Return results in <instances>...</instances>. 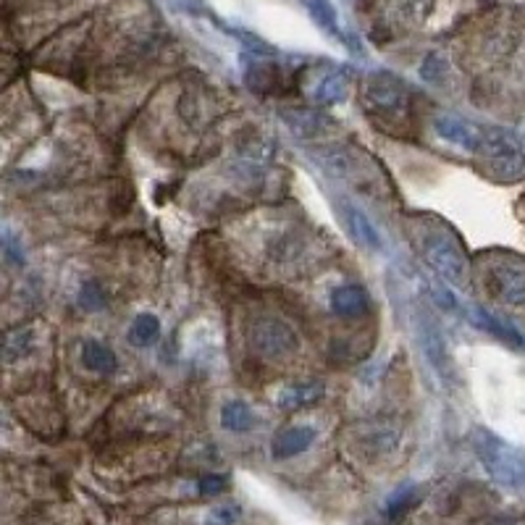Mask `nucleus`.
<instances>
[{
    "label": "nucleus",
    "mask_w": 525,
    "mask_h": 525,
    "mask_svg": "<svg viewBox=\"0 0 525 525\" xmlns=\"http://www.w3.org/2000/svg\"><path fill=\"white\" fill-rule=\"evenodd\" d=\"M318 439V431L313 426H287L282 429L274 441H271V455L276 460H289V457H297L302 452H308Z\"/></svg>",
    "instance_id": "10"
},
{
    "label": "nucleus",
    "mask_w": 525,
    "mask_h": 525,
    "mask_svg": "<svg viewBox=\"0 0 525 525\" xmlns=\"http://www.w3.org/2000/svg\"><path fill=\"white\" fill-rule=\"evenodd\" d=\"M324 394H326V383L318 381V379L291 381L279 391L276 405H279V410H284V413H297V410H305V407H313L316 402H321Z\"/></svg>",
    "instance_id": "9"
},
{
    "label": "nucleus",
    "mask_w": 525,
    "mask_h": 525,
    "mask_svg": "<svg viewBox=\"0 0 525 525\" xmlns=\"http://www.w3.org/2000/svg\"><path fill=\"white\" fill-rule=\"evenodd\" d=\"M239 518H242V510L237 504H216L208 518H205V525H237Z\"/></svg>",
    "instance_id": "24"
},
{
    "label": "nucleus",
    "mask_w": 525,
    "mask_h": 525,
    "mask_svg": "<svg viewBox=\"0 0 525 525\" xmlns=\"http://www.w3.org/2000/svg\"><path fill=\"white\" fill-rule=\"evenodd\" d=\"M476 155L502 182H518L525 176V140L504 127H480Z\"/></svg>",
    "instance_id": "1"
},
{
    "label": "nucleus",
    "mask_w": 525,
    "mask_h": 525,
    "mask_svg": "<svg viewBox=\"0 0 525 525\" xmlns=\"http://www.w3.org/2000/svg\"><path fill=\"white\" fill-rule=\"evenodd\" d=\"M332 310L339 318H347V321L363 318L371 310V297L360 284H341L332 294Z\"/></svg>",
    "instance_id": "12"
},
{
    "label": "nucleus",
    "mask_w": 525,
    "mask_h": 525,
    "mask_svg": "<svg viewBox=\"0 0 525 525\" xmlns=\"http://www.w3.org/2000/svg\"><path fill=\"white\" fill-rule=\"evenodd\" d=\"M0 247H3V252L8 255V260H13V263H21L24 260V252H21V244L16 242V239H0Z\"/></svg>",
    "instance_id": "27"
},
{
    "label": "nucleus",
    "mask_w": 525,
    "mask_h": 525,
    "mask_svg": "<svg viewBox=\"0 0 525 525\" xmlns=\"http://www.w3.org/2000/svg\"><path fill=\"white\" fill-rule=\"evenodd\" d=\"M421 255L447 284L452 287L468 284L471 266H468L465 250L460 247L457 237L449 234L447 229H429L421 237Z\"/></svg>",
    "instance_id": "3"
},
{
    "label": "nucleus",
    "mask_w": 525,
    "mask_h": 525,
    "mask_svg": "<svg viewBox=\"0 0 525 525\" xmlns=\"http://www.w3.org/2000/svg\"><path fill=\"white\" fill-rule=\"evenodd\" d=\"M32 349H35V334H32L29 329H21V332L11 334L5 341H3V347H0V357H3L5 363H19V360L29 357V355H32Z\"/></svg>",
    "instance_id": "19"
},
{
    "label": "nucleus",
    "mask_w": 525,
    "mask_h": 525,
    "mask_svg": "<svg viewBox=\"0 0 525 525\" xmlns=\"http://www.w3.org/2000/svg\"><path fill=\"white\" fill-rule=\"evenodd\" d=\"M158 334H160V321L152 313H140L132 321L127 339H129L132 347H150L158 339Z\"/></svg>",
    "instance_id": "21"
},
{
    "label": "nucleus",
    "mask_w": 525,
    "mask_h": 525,
    "mask_svg": "<svg viewBox=\"0 0 525 525\" xmlns=\"http://www.w3.org/2000/svg\"><path fill=\"white\" fill-rule=\"evenodd\" d=\"M363 100H365V108L371 113L389 119V121H402L410 113L407 85L397 74H389V71H379L368 79Z\"/></svg>",
    "instance_id": "4"
},
{
    "label": "nucleus",
    "mask_w": 525,
    "mask_h": 525,
    "mask_svg": "<svg viewBox=\"0 0 525 525\" xmlns=\"http://www.w3.org/2000/svg\"><path fill=\"white\" fill-rule=\"evenodd\" d=\"M444 74H447V61L439 53H431L429 58L423 61V66H421V77L429 79V82H441Z\"/></svg>",
    "instance_id": "25"
},
{
    "label": "nucleus",
    "mask_w": 525,
    "mask_h": 525,
    "mask_svg": "<svg viewBox=\"0 0 525 525\" xmlns=\"http://www.w3.org/2000/svg\"><path fill=\"white\" fill-rule=\"evenodd\" d=\"M82 365L90 371V373H97V376H111V373H116V368H119V360H116V355L103 344V341H97V339H87L85 344H82Z\"/></svg>",
    "instance_id": "14"
},
{
    "label": "nucleus",
    "mask_w": 525,
    "mask_h": 525,
    "mask_svg": "<svg viewBox=\"0 0 525 525\" xmlns=\"http://www.w3.org/2000/svg\"><path fill=\"white\" fill-rule=\"evenodd\" d=\"M308 13L313 16V21L329 32L332 37H341V27H339V16H336V8L332 5V0H302Z\"/></svg>",
    "instance_id": "18"
},
{
    "label": "nucleus",
    "mask_w": 525,
    "mask_h": 525,
    "mask_svg": "<svg viewBox=\"0 0 525 525\" xmlns=\"http://www.w3.org/2000/svg\"><path fill=\"white\" fill-rule=\"evenodd\" d=\"M341 213H344V226H347L349 237L355 239L360 247L371 250V252H383L381 232L376 229V224L371 221V216H368L363 208L347 202V205L341 208Z\"/></svg>",
    "instance_id": "8"
},
{
    "label": "nucleus",
    "mask_w": 525,
    "mask_h": 525,
    "mask_svg": "<svg viewBox=\"0 0 525 525\" xmlns=\"http://www.w3.org/2000/svg\"><path fill=\"white\" fill-rule=\"evenodd\" d=\"M244 79H247V87L252 90V93H258V95H271V93H276V87H279V69L274 66V63H252L250 69H247V74H244Z\"/></svg>",
    "instance_id": "17"
},
{
    "label": "nucleus",
    "mask_w": 525,
    "mask_h": 525,
    "mask_svg": "<svg viewBox=\"0 0 525 525\" xmlns=\"http://www.w3.org/2000/svg\"><path fill=\"white\" fill-rule=\"evenodd\" d=\"M252 347L266 360H284L299 349V336L284 318L263 316L252 324Z\"/></svg>",
    "instance_id": "5"
},
{
    "label": "nucleus",
    "mask_w": 525,
    "mask_h": 525,
    "mask_svg": "<svg viewBox=\"0 0 525 525\" xmlns=\"http://www.w3.org/2000/svg\"><path fill=\"white\" fill-rule=\"evenodd\" d=\"M436 132L447 140V143L457 144L468 152H476L478 140H480V127L463 119V116H439L436 119Z\"/></svg>",
    "instance_id": "11"
},
{
    "label": "nucleus",
    "mask_w": 525,
    "mask_h": 525,
    "mask_svg": "<svg viewBox=\"0 0 525 525\" xmlns=\"http://www.w3.org/2000/svg\"><path fill=\"white\" fill-rule=\"evenodd\" d=\"M488 287L510 308L525 305V263L521 260H499L488 266Z\"/></svg>",
    "instance_id": "7"
},
{
    "label": "nucleus",
    "mask_w": 525,
    "mask_h": 525,
    "mask_svg": "<svg viewBox=\"0 0 525 525\" xmlns=\"http://www.w3.org/2000/svg\"><path fill=\"white\" fill-rule=\"evenodd\" d=\"M413 504H415V486H402V488H397V491L389 496L386 518H389V521H399Z\"/></svg>",
    "instance_id": "22"
},
{
    "label": "nucleus",
    "mask_w": 525,
    "mask_h": 525,
    "mask_svg": "<svg viewBox=\"0 0 525 525\" xmlns=\"http://www.w3.org/2000/svg\"><path fill=\"white\" fill-rule=\"evenodd\" d=\"M347 87H349V77L344 71L326 74L321 79V85L316 87V100L324 103V105H336L347 97Z\"/></svg>",
    "instance_id": "20"
},
{
    "label": "nucleus",
    "mask_w": 525,
    "mask_h": 525,
    "mask_svg": "<svg viewBox=\"0 0 525 525\" xmlns=\"http://www.w3.org/2000/svg\"><path fill=\"white\" fill-rule=\"evenodd\" d=\"M471 321L476 324L480 332L496 336L499 341H504V344H510V347H523L525 344L523 334H521L518 329H513L507 321H502L499 316H494V313H488V310H483V308H471Z\"/></svg>",
    "instance_id": "13"
},
{
    "label": "nucleus",
    "mask_w": 525,
    "mask_h": 525,
    "mask_svg": "<svg viewBox=\"0 0 525 525\" xmlns=\"http://www.w3.org/2000/svg\"><path fill=\"white\" fill-rule=\"evenodd\" d=\"M221 426L226 431H232V433H247V431H252L258 426V418H255V413H252V407L247 402L232 399L221 410Z\"/></svg>",
    "instance_id": "15"
},
{
    "label": "nucleus",
    "mask_w": 525,
    "mask_h": 525,
    "mask_svg": "<svg viewBox=\"0 0 525 525\" xmlns=\"http://www.w3.org/2000/svg\"><path fill=\"white\" fill-rule=\"evenodd\" d=\"M431 8H433V0H391L389 5V13L394 21H402V24H423L429 19Z\"/></svg>",
    "instance_id": "16"
},
{
    "label": "nucleus",
    "mask_w": 525,
    "mask_h": 525,
    "mask_svg": "<svg viewBox=\"0 0 525 525\" xmlns=\"http://www.w3.org/2000/svg\"><path fill=\"white\" fill-rule=\"evenodd\" d=\"M415 334H418L421 349H423L426 360L431 363V368L439 373V379L449 381L455 376L452 355L447 349V339L441 334L439 324L433 321V316H429L426 310H418V316H415Z\"/></svg>",
    "instance_id": "6"
},
{
    "label": "nucleus",
    "mask_w": 525,
    "mask_h": 525,
    "mask_svg": "<svg viewBox=\"0 0 525 525\" xmlns=\"http://www.w3.org/2000/svg\"><path fill=\"white\" fill-rule=\"evenodd\" d=\"M473 449H476L480 465L486 473L494 478L499 486L521 488L525 486V455L504 441L502 436L491 433L488 429L473 431Z\"/></svg>",
    "instance_id": "2"
},
{
    "label": "nucleus",
    "mask_w": 525,
    "mask_h": 525,
    "mask_svg": "<svg viewBox=\"0 0 525 525\" xmlns=\"http://www.w3.org/2000/svg\"><path fill=\"white\" fill-rule=\"evenodd\" d=\"M494 525H513L510 521H499V523H494Z\"/></svg>",
    "instance_id": "28"
},
{
    "label": "nucleus",
    "mask_w": 525,
    "mask_h": 525,
    "mask_svg": "<svg viewBox=\"0 0 525 525\" xmlns=\"http://www.w3.org/2000/svg\"><path fill=\"white\" fill-rule=\"evenodd\" d=\"M79 305L87 310V313H95V310H103L105 305H108V297H105V291L103 287L97 284V282H85L82 289H79Z\"/></svg>",
    "instance_id": "23"
},
{
    "label": "nucleus",
    "mask_w": 525,
    "mask_h": 525,
    "mask_svg": "<svg viewBox=\"0 0 525 525\" xmlns=\"http://www.w3.org/2000/svg\"><path fill=\"white\" fill-rule=\"evenodd\" d=\"M226 486H229V478L218 476V473H210V476L200 478L197 491H200L202 496H216V494H221Z\"/></svg>",
    "instance_id": "26"
}]
</instances>
